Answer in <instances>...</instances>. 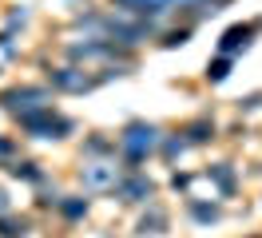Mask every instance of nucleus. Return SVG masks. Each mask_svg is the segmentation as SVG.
Segmentation results:
<instances>
[{
  "instance_id": "20e7f679",
  "label": "nucleus",
  "mask_w": 262,
  "mask_h": 238,
  "mask_svg": "<svg viewBox=\"0 0 262 238\" xmlns=\"http://www.w3.org/2000/svg\"><path fill=\"white\" fill-rule=\"evenodd\" d=\"M0 103H4L8 111H16V115H32V111L52 107L44 88H16V92H4V95H0Z\"/></svg>"
},
{
  "instance_id": "0eeeda50",
  "label": "nucleus",
  "mask_w": 262,
  "mask_h": 238,
  "mask_svg": "<svg viewBox=\"0 0 262 238\" xmlns=\"http://www.w3.org/2000/svg\"><path fill=\"white\" fill-rule=\"evenodd\" d=\"M151 179H143V175H131L127 183H119V194L127 199V203H139V199H151Z\"/></svg>"
},
{
  "instance_id": "4468645a",
  "label": "nucleus",
  "mask_w": 262,
  "mask_h": 238,
  "mask_svg": "<svg viewBox=\"0 0 262 238\" xmlns=\"http://www.w3.org/2000/svg\"><path fill=\"white\" fill-rule=\"evenodd\" d=\"M0 155H12V143L8 139H0Z\"/></svg>"
},
{
  "instance_id": "f03ea898",
  "label": "nucleus",
  "mask_w": 262,
  "mask_h": 238,
  "mask_svg": "<svg viewBox=\"0 0 262 238\" xmlns=\"http://www.w3.org/2000/svg\"><path fill=\"white\" fill-rule=\"evenodd\" d=\"M20 127L28 135H40V139H60L72 123H68L64 115H56L52 107H44V111H32V115H20Z\"/></svg>"
},
{
  "instance_id": "dca6fc26",
  "label": "nucleus",
  "mask_w": 262,
  "mask_h": 238,
  "mask_svg": "<svg viewBox=\"0 0 262 238\" xmlns=\"http://www.w3.org/2000/svg\"><path fill=\"white\" fill-rule=\"evenodd\" d=\"M163 4H171V0H163ZM179 4H191V0H179Z\"/></svg>"
},
{
  "instance_id": "423d86ee",
  "label": "nucleus",
  "mask_w": 262,
  "mask_h": 238,
  "mask_svg": "<svg viewBox=\"0 0 262 238\" xmlns=\"http://www.w3.org/2000/svg\"><path fill=\"white\" fill-rule=\"evenodd\" d=\"M52 83L64 88V92H88V88H92V79L83 76V72H76V68H60V72H52Z\"/></svg>"
},
{
  "instance_id": "f8f14e48",
  "label": "nucleus",
  "mask_w": 262,
  "mask_h": 238,
  "mask_svg": "<svg viewBox=\"0 0 262 238\" xmlns=\"http://www.w3.org/2000/svg\"><path fill=\"white\" fill-rule=\"evenodd\" d=\"M207 135H211V127H207V123H195V127H191V139H195V143H203Z\"/></svg>"
},
{
  "instance_id": "6e6552de",
  "label": "nucleus",
  "mask_w": 262,
  "mask_h": 238,
  "mask_svg": "<svg viewBox=\"0 0 262 238\" xmlns=\"http://www.w3.org/2000/svg\"><path fill=\"white\" fill-rule=\"evenodd\" d=\"M119 8H127V12H143V16H159L167 8L163 0H115Z\"/></svg>"
},
{
  "instance_id": "f257e3e1",
  "label": "nucleus",
  "mask_w": 262,
  "mask_h": 238,
  "mask_svg": "<svg viewBox=\"0 0 262 238\" xmlns=\"http://www.w3.org/2000/svg\"><path fill=\"white\" fill-rule=\"evenodd\" d=\"M119 147H123V155L131 159V163H143V159L159 147V131L151 123H131L123 135H119Z\"/></svg>"
},
{
  "instance_id": "9b49d317",
  "label": "nucleus",
  "mask_w": 262,
  "mask_h": 238,
  "mask_svg": "<svg viewBox=\"0 0 262 238\" xmlns=\"http://www.w3.org/2000/svg\"><path fill=\"white\" fill-rule=\"evenodd\" d=\"M0 234H4V238H16V234H24V222H0Z\"/></svg>"
},
{
  "instance_id": "ddd939ff",
  "label": "nucleus",
  "mask_w": 262,
  "mask_h": 238,
  "mask_svg": "<svg viewBox=\"0 0 262 238\" xmlns=\"http://www.w3.org/2000/svg\"><path fill=\"white\" fill-rule=\"evenodd\" d=\"M64 210H68V214H72V219H80L83 210H88V203H64Z\"/></svg>"
},
{
  "instance_id": "2eb2a0df",
  "label": "nucleus",
  "mask_w": 262,
  "mask_h": 238,
  "mask_svg": "<svg viewBox=\"0 0 262 238\" xmlns=\"http://www.w3.org/2000/svg\"><path fill=\"white\" fill-rule=\"evenodd\" d=\"M4 206H8V203H4V190H0V210H4Z\"/></svg>"
},
{
  "instance_id": "1a4fd4ad",
  "label": "nucleus",
  "mask_w": 262,
  "mask_h": 238,
  "mask_svg": "<svg viewBox=\"0 0 262 238\" xmlns=\"http://www.w3.org/2000/svg\"><path fill=\"white\" fill-rule=\"evenodd\" d=\"M227 72H230V60H227V56H223V60H214L211 68H207V76H211L214 83H219V79H227Z\"/></svg>"
},
{
  "instance_id": "39448f33",
  "label": "nucleus",
  "mask_w": 262,
  "mask_h": 238,
  "mask_svg": "<svg viewBox=\"0 0 262 238\" xmlns=\"http://www.w3.org/2000/svg\"><path fill=\"white\" fill-rule=\"evenodd\" d=\"M254 28H258V24H238V28H227V32H223V40H219L223 56H230V52L246 48V44H250V36H254Z\"/></svg>"
},
{
  "instance_id": "9d476101",
  "label": "nucleus",
  "mask_w": 262,
  "mask_h": 238,
  "mask_svg": "<svg viewBox=\"0 0 262 238\" xmlns=\"http://www.w3.org/2000/svg\"><path fill=\"white\" fill-rule=\"evenodd\" d=\"M8 171L16 175V179H40V171H36L32 163H12V167H8Z\"/></svg>"
},
{
  "instance_id": "7ed1b4c3",
  "label": "nucleus",
  "mask_w": 262,
  "mask_h": 238,
  "mask_svg": "<svg viewBox=\"0 0 262 238\" xmlns=\"http://www.w3.org/2000/svg\"><path fill=\"white\" fill-rule=\"evenodd\" d=\"M80 179H83V187H92V190H115L119 183H123L115 159H92V163H83Z\"/></svg>"
}]
</instances>
